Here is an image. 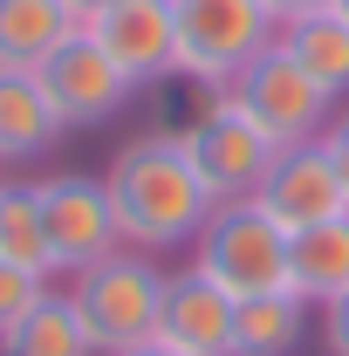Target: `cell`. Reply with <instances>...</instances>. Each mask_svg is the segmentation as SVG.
Segmentation results:
<instances>
[{"instance_id":"1","label":"cell","mask_w":349,"mask_h":356,"mask_svg":"<svg viewBox=\"0 0 349 356\" xmlns=\"http://www.w3.org/2000/svg\"><path fill=\"white\" fill-rule=\"evenodd\" d=\"M103 185H110V206H117V226H124V247H144V254L192 247L199 226L219 206L206 192V178L192 172L178 131H144L131 144H117Z\"/></svg>"},{"instance_id":"2","label":"cell","mask_w":349,"mask_h":356,"mask_svg":"<svg viewBox=\"0 0 349 356\" xmlns=\"http://www.w3.org/2000/svg\"><path fill=\"white\" fill-rule=\"evenodd\" d=\"M165 274H172V267H158V254L117 247V254H103L96 267H83V274L69 281V302L83 315L96 356H124V350H137V343H158Z\"/></svg>"},{"instance_id":"3","label":"cell","mask_w":349,"mask_h":356,"mask_svg":"<svg viewBox=\"0 0 349 356\" xmlns=\"http://www.w3.org/2000/svg\"><path fill=\"white\" fill-rule=\"evenodd\" d=\"M172 21H178V76L199 89H226L281 35L267 0H172Z\"/></svg>"},{"instance_id":"4","label":"cell","mask_w":349,"mask_h":356,"mask_svg":"<svg viewBox=\"0 0 349 356\" xmlns=\"http://www.w3.org/2000/svg\"><path fill=\"white\" fill-rule=\"evenodd\" d=\"M226 96L240 103V117H247V124H254L274 151L315 144V137L329 131V117H336V96H329V89H322L302 62L281 48V35H274V48H267V55H254V62L226 83Z\"/></svg>"},{"instance_id":"5","label":"cell","mask_w":349,"mask_h":356,"mask_svg":"<svg viewBox=\"0 0 349 356\" xmlns=\"http://www.w3.org/2000/svg\"><path fill=\"white\" fill-rule=\"evenodd\" d=\"M192 267L213 288H226L233 302L267 295V288H288V233L267 220L254 199L213 206V220L199 226V240H192Z\"/></svg>"},{"instance_id":"6","label":"cell","mask_w":349,"mask_h":356,"mask_svg":"<svg viewBox=\"0 0 349 356\" xmlns=\"http://www.w3.org/2000/svg\"><path fill=\"white\" fill-rule=\"evenodd\" d=\"M35 206H42V233H48V274L55 281H76L83 267H96L103 254L124 247V226L110 206V185L89 172H55L35 185Z\"/></svg>"},{"instance_id":"7","label":"cell","mask_w":349,"mask_h":356,"mask_svg":"<svg viewBox=\"0 0 349 356\" xmlns=\"http://www.w3.org/2000/svg\"><path fill=\"white\" fill-rule=\"evenodd\" d=\"M178 144H185L192 172L206 178V192H213L219 206L254 199L261 178H267V165L281 158V151L240 117V103H233L226 89H206V110H199L192 124H178Z\"/></svg>"},{"instance_id":"8","label":"cell","mask_w":349,"mask_h":356,"mask_svg":"<svg viewBox=\"0 0 349 356\" xmlns=\"http://www.w3.org/2000/svg\"><path fill=\"white\" fill-rule=\"evenodd\" d=\"M35 76H42L48 103H55V117H62L69 131H96V124H110V117L131 103V89H137L131 76L110 62V48L96 42L89 28H76Z\"/></svg>"},{"instance_id":"9","label":"cell","mask_w":349,"mask_h":356,"mask_svg":"<svg viewBox=\"0 0 349 356\" xmlns=\"http://www.w3.org/2000/svg\"><path fill=\"white\" fill-rule=\"evenodd\" d=\"M254 206H261L281 233L343 220V213H349V192H343V178H336V158L322 151V137H315V144H295V151H281V158L267 165Z\"/></svg>"},{"instance_id":"10","label":"cell","mask_w":349,"mask_h":356,"mask_svg":"<svg viewBox=\"0 0 349 356\" xmlns=\"http://www.w3.org/2000/svg\"><path fill=\"white\" fill-rule=\"evenodd\" d=\"M89 35L110 48V62H117L131 83H165V76H178L172 0H117L103 21H89Z\"/></svg>"},{"instance_id":"11","label":"cell","mask_w":349,"mask_h":356,"mask_svg":"<svg viewBox=\"0 0 349 356\" xmlns=\"http://www.w3.org/2000/svg\"><path fill=\"white\" fill-rule=\"evenodd\" d=\"M158 343H172L185 356H233V295L213 288L199 267H172L165 274Z\"/></svg>"},{"instance_id":"12","label":"cell","mask_w":349,"mask_h":356,"mask_svg":"<svg viewBox=\"0 0 349 356\" xmlns=\"http://www.w3.org/2000/svg\"><path fill=\"white\" fill-rule=\"evenodd\" d=\"M62 131H69V124L55 117L42 76L0 69V165H35V158H48Z\"/></svg>"},{"instance_id":"13","label":"cell","mask_w":349,"mask_h":356,"mask_svg":"<svg viewBox=\"0 0 349 356\" xmlns=\"http://www.w3.org/2000/svg\"><path fill=\"white\" fill-rule=\"evenodd\" d=\"M288 295H302L308 309H329L349 295V213L288 233Z\"/></svg>"},{"instance_id":"14","label":"cell","mask_w":349,"mask_h":356,"mask_svg":"<svg viewBox=\"0 0 349 356\" xmlns=\"http://www.w3.org/2000/svg\"><path fill=\"white\" fill-rule=\"evenodd\" d=\"M76 28L83 21L69 14V0H0V69H28L35 76Z\"/></svg>"},{"instance_id":"15","label":"cell","mask_w":349,"mask_h":356,"mask_svg":"<svg viewBox=\"0 0 349 356\" xmlns=\"http://www.w3.org/2000/svg\"><path fill=\"white\" fill-rule=\"evenodd\" d=\"M302 336H308V302L288 288L233 302V356H295Z\"/></svg>"},{"instance_id":"16","label":"cell","mask_w":349,"mask_h":356,"mask_svg":"<svg viewBox=\"0 0 349 356\" xmlns=\"http://www.w3.org/2000/svg\"><path fill=\"white\" fill-rule=\"evenodd\" d=\"M281 48H288L329 96H349V21L336 7H315V14L281 21Z\"/></svg>"},{"instance_id":"17","label":"cell","mask_w":349,"mask_h":356,"mask_svg":"<svg viewBox=\"0 0 349 356\" xmlns=\"http://www.w3.org/2000/svg\"><path fill=\"white\" fill-rule=\"evenodd\" d=\"M0 356H96V343H89L69 288H48L42 302L0 336Z\"/></svg>"},{"instance_id":"18","label":"cell","mask_w":349,"mask_h":356,"mask_svg":"<svg viewBox=\"0 0 349 356\" xmlns=\"http://www.w3.org/2000/svg\"><path fill=\"white\" fill-rule=\"evenodd\" d=\"M0 261L28 267V274H48V233H42L35 185H14V178H0Z\"/></svg>"},{"instance_id":"19","label":"cell","mask_w":349,"mask_h":356,"mask_svg":"<svg viewBox=\"0 0 349 356\" xmlns=\"http://www.w3.org/2000/svg\"><path fill=\"white\" fill-rule=\"evenodd\" d=\"M48 288H55V281H48V274H28V267H14V261H0V336H7V329H14V322H21V315L35 309V302H42Z\"/></svg>"},{"instance_id":"20","label":"cell","mask_w":349,"mask_h":356,"mask_svg":"<svg viewBox=\"0 0 349 356\" xmlns=\"http://www.w3.org/2000/svg\"><path fill=\"white\" fill-rule=\"evenodd\" d=\"M322 350L329 356H349V295H336L322 309Z\"/></svg>"},{"instance_id":"21","label":"cell","mask_w":349,"mask_h":356,"mask_svg":"<svg viewBox=\"0 0 349 356\" xmlns=\"http://www.w3.org/2000/svg\"><path fill=\"white\" fill-rule=\"evenodd\" d=\"M322 151L336 158V178H343V192H349V110H336V117H329V131H322Z\"/></svg>"},{"instance_id":"22","label":"cell","mask_w":349,"mask_h":356,"mask_svg":"<svg viewBox=\"0 0 349 356\" xmlns=\"http://www.w3.org/2000/svg\"><path fill=\"white\" fill-rule=\"evenodd\" d=\"M274 7V21H295V14H315V7H329V0H267Z\"/></svg>"},{"instance_id":"23","label":"cell","mask_w":349,"mask_h":356,"mask_svg":"<svg viewBox=\"0 0 349 356\" xmlns=\"http://www.w3.org/2000/svg\"><path fill=\"white\" fill-rule=\"evenodd\" d=\"M110 7H117V0H69V14H76V21H83V28H89V21H103V14H110Z\"/></svg>"},{"instance_id":"24","label":"cell","mask_w":349,"mask_h":356,"mask_svg":"<svg viewBox=\"0 0 349 356\" xmlns=\"http://www.w3.org/2000/svg\"><path fill=\"white\" fill-rule=\"evenodd\" d=\"M124 356H185V350H172V343H137V350H124Z\"/></svg>"},{"instance_id":"25","label":"cell","mask_w":349,"mask_h":356,"mask_svg":"<svg viewBox=\"0 0 349 356\" xmlns=\"http://www.w3.org/2000/svg\"><path fill=\"white\" fill-rule=\"evenodd\" d=\"M329 7H336V14H343V21H349V0H329Z\"/></svg>"}]
</instances>
